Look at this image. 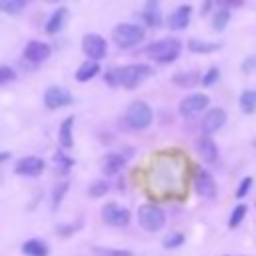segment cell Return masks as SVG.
<instances>
[{
    "instance_id": "4dcf8cb0",
    "label": "cell",
    "mask_w": 256,
    "mask_h": 256,
    "mask_svg": "<svg viewBox=\"0 0 256 256\" xmlns=\"http://www.w3.org/2000/svg\"><path fill=\"white\" fill-rule=\"evenodd\" d=\"M54 164L58 166V170H68V168L74 164V160L68 158L64 152H56V156H54Z\"/></svg>"
},
{
    "instance_id": "d6986e66",
    "label": "cell",
    "mask_w": 256,
    "mask_h": 256,
    "mask_svg": "<svg viewBox=\"0 0 256 256\" xmlns=\"http://www.w3.org/2000/svg\"><path fill=\"white\" fill-rule=\"evenodd\" d=\"M66 18H68V10H66V8H58V10L48 18V22H46V26H44L46 34H58V32L64 28Z\"/></svg>"
},
{
    "instance_id": "836d02e7",
    "label": "cell",
    "mask_w": 256,
    "mask_h": 256,
    "mask_svg": "<svg viewBox=\"0 0 256 256\" xmlns=\"http://www.w3.org/2000/svg\"><path fill=\"white\" fill-rule=\"evenodd\" d=\"M222 10H230V8H240L244 4V0H214Z\"/></svg>"
},
{
    "instance_id": "9c48e42d",
    "label": "cell",
    "mask_w": 256,
    "mask_h": 256,
    "mask_svg": "<svg viewBox=\"0 0 256 256\" xmlns=\"http://www.w3.org/2000/svg\"><path fill=\"white\" fill-rule=\"evenodd\" d=\"M74 102L72 94L60 86H50L46 92H44V104L46 108L50 110H56V108H64V106H70Z\"/></svg>"
},
{
    "instance_id": "7a4b0ae2",
    "label": "cell",
    "mask_w": 256,
    "mask_h": 256,
    "mask_svg": "<svg viewBox=\"0 0 256 256\" xmlns=\"http://www.w3.org/2000/svg\"><path fill=\"white\" fill-rule=\"evenodd\" d=\"M152 74V68L148 64H128V66H118V68H110L104 76L106 84L116 88V86H124L128 90L136 88L142 80H146Z\"/></svg>"
},
{
    "instance_id": "7bdbcfd3",
    "label": "cell",
    "mask_w": 256,
    "mask_h": 256,
    "mask_svg": "<svg viewBox=\"0 0 256 256\" xmlns=\"http://www.w3.org/2000/svg\"><path fill=\"white\" fill-rule=\"evenodd\" d=\"M254 146H256V142H254Z\"/></svg>"
},
{
    "instance_id": "b9f144b4",
    "label": "cell",
    "mask_w": 256,
    "mask_h": 256,
    "mask_svg": "<svg viewBox=\"0 0 256 256\" xmlns=\"http://www.w3.org/2000/svg\"><path fill=\"white\" fill-rule=\"evenodd\" d=\"M44 2H48V4H54V2H60V0H44Z\"/></svg>"
},
{
    "instance_id": "d4e9b609",
    "label": "cell",
    "mask_w": 256,
    "mask_h": 256,
    "mask_svg": "<svg viewBox=\"0 0 256 256\" xmlns=\"http://www.w3.org/2000/svg\"><path fill=\"white\" fill-rule=\"evenodd\" d=\"M28 0H0V10L6 14H20Z\"/></svg>"
},
{
    "instance_id": "52a82bcc",
    "label": "cell",
    "mask_w": 256,
    "mask_h": 256,
    "mask_svg": "<svg viewBox=\"0 0 256 256\" xmlns=\"http://www.w3.org/2000/svg\"><path fill=\"white\" fill-rule=\"evenodd\" d=\"M102 220L108 226H126L130 222V210L118 202H108L102 206Z\"/></svg>"
},
{
    "instance_id": "6da1fadb",
    "label": "cell",
    "mask_w": 256,
    "mask_h": 256,
    "mask_svg": "<svg viewBox=\"0 0 256 256\" xmlns=\"http://www.w3.org/2000/svg\"><path fill=\"white\" fill-rule=\"evenodd\" d=\"M180 172H182V168L178 166L174 156H160V158H156V164L152 166L150 184L158 194H164V196L174 194L182 182Z\"/></svg>"
},
{
    "instance_id": "8d00e7d4",
    "label": "cell",
    "mask_w": 256,
    "mask_h": 256,
    "mask_svg": "<svg viewBox=\"0 0 256 256\" xmlns=\"http://www.w3.org/2000/svg\"><path fill=\"white\" fill-rule=\"evenodd\" d=\"M250 184H252V178H250V176H248V178H244V180L240 182V188H238L236 196H238V198H242V196H244V194L250 190Z\"/></svg>"
},
{
    "instance_id": "277c9868",
    "label": "cell",
    "mask_w": 256,
    "mask_h": 256,
    "mask_svg": "<svg viewBox=\"0 0 256 256\" xmlns=\"http://www.w3.org/2000/svg\"><path fill=\"white\" fill-rule=\"evenodd\" d=\"M112 40L118 48H134L138 46L142 40H144V28L138 26V24H118L114 30H112Z\"/></svg>"
},
{
    "instance_id": "603a6c76",
    "label": "cell",
    "mask_w": 256,
    "mask_h": 256,
    "mask_svg": "<svg viewBox=\"0 0 256 256\" xmlns=\"http://www.w3.org/2000/svg\"><path fill=\"white\" fill-rule=\"evenodd\" d=\"M218 48H220V44H214V42H204V40H198V38L188 40V50L196 52V54H208V52H214Z\"/></svg>"
},
{
    "instance_id": "83f0119b",
    "label": "cell",
    "mask_w": 256,
    "mask_h": 256,
    "mask_svg": "<svg viewBox=\"0 0 256 256\" xmlns=\"http://www.w3.org/2000/svg\"><path fill=\"white\" fill-rule=\"evenodd\" d=\"M228 20H230V12L228 10H218L216 14H214V20H212V26H214V30H224L226 28V24H228Z\"/></svg>"
},
{
    "instance_id": "ffe728a7",
    "label": "cell",
    "mask_w": 256,
    "mask_h": 256,
    "mask_svg": "<svg viewBox=\"0 0 256 256\" xmlns=\"http://www.w3.org/2000/svg\"><path fill=\"white\" fill-rule=\"evenodd\" d=\"M72 126H74V116L64 118V122L60 124V130H58V142H60L62 148H72V146H74Z\"/></svg>"
},
{
    "instance_id": "d6a6232c",
    "label": "cell",
    "mask_w": 256,
    "mask_h": 256,
    "mask_svg": "<svg viewBox=\"0 0 256 256\" xmlns=\"http://www.w3.org/2000/svg\"><path fill=\"white\" fill-rule=\"evenodd\" d=\"M218 78H220L218 68H210V70H208V72L202 76V84H204V86H212V84H214Z\"/></svg>"
},
{
    "instance_id": "1f68e13d",
    "label": "cell",
    "mask_w": 256,
    "mask_h": 256,
    "mask_svg": "<svg viewBox=\"0 0 256 256\" xmlns=\"http://www.w3.org/2000/svg\"><path fill=\"white\" fill-rule=\"evenodd\" d=\"M182 242H184V234H180V232H174V234H170V236L164 240V248L172 250V248H178Z\"/></svg>"
},
{
    "instance_id": "cb8c5ba5",
    "label": "cell",
    "mask_w": 256,
    "mask_h": 256,
    "mask_svg": "<svg viewBox=\"0 0 256 256\" xmlns=\"http://www.w3.org/2000/svg\"><path fill=\"white\" fill-rule=\"evenodd\" d=\"M172 82L178 84V86H182V88H192L194 84L202 82V78H200L196 72H182V74H176V76L172 78Z\"/></svg>"
},
{
    "instance_id": "30bf717a",
    "label": "cell",
    "mask_w": 256,
    "mask_h": 256,
    "mask_svg": "<svg viewBox=\"0 0 256 256\" xmlns=\"http://www.w3.org/2000/svg\"><path fill=\"white\" fill-rule=\"evenodd\" d=\"M210 104V98L202 92H194V94H188L186 98H182L180 102V114L182 116H194L198 112H202L206 106Z\"/></svg>"
},
{
    "instance_id": "5b68a950",
    "label": "cell",
    "mask_w": 256,
    "mask_h": 256,
    "mask_svg": "<svg viewBox=\"0 0 256 256\" xmlns=\"http://www.w3.org/2000/svg\"><path fill=\"white\" fill-rule=\"evenodd\" d=\"M138 222H140V226L144 230L158 232L164 226L166 216H164V212H162L160 206H156V204H142L138 208Z\"/></svg>"
},
{
    "instance_id": "7402d4cb",
    "label": "cell",
    "mask_w": 256,
    "mask_h": 256,
    "mask_svg": "<svg viewBox=\"0 0 256 256\" xmlns=\"http://www.w3.org/2000/svg\"><path fill=\"white\" fill-rule=\"evenodd\" d=\"M22 252L26 256H48V246L38 238H30L22 244Z\"/></svg>"
},
{
    "instance_id": "e575fe53",
    "label": "cell",
    "mask_w": 256,
    "mask_h": 256,
    "mask_svg": "<svg viewBox=\"0 0 256 256\" xmlns=\"http://www.w3.org/2000/svg\"><path fill=\"white\" fill-rule=\"evenodd\" d=\"M14 76H16V72H14L10 66H0V84L14 80Z\"/></svg>"
},
{
    "instance_id": "5bb4252c",
    "label": "cell",
    "mask_w": 256,
    "mask_h": 256,
    "mask_svg": "<svg viewBox=\"0 0 256 256\" xmlns=\"http://www.w3.org/2000/svg\"><path fill=\"white\" fill-rule=\"evenodd\" d=\"M50 56V46L46 42H40V40H30L24 48V58L28 62H44L46 58Z\"/></svg>"
},
{
    "instance_id": "ba28073f",
    "label": "cell",
    "mask_w": 256,
    "mask_h": 256,
    "mask_svg": "<svg viewBox=\"0 0 256 256\" xmlns=\"http://www.w3.org/2000/svg\"><path fill=\"white\" fill-rule=\"evenodd\" d=\"M82 50H84V54L90 60H96L98 62V60H102L106 56L108 46H106V40L100 34H84V38H82Z\"/></svg>"
},
{
    "instance_id": "8fae6325",
    "label": "cell",
    "mask_w": 256,
    "mask_h": 256,
    "mask_svg": "<svg viewBox=\"0 0 256 256\" xmlns=\"http://www.w3.org/2000/svg\"><path fill=\"white\" fill-rule=\"evenodd\" d=\"M46 168V162L38 156H24L16 162V168L14 172L20 174V176H40Z\"/></svg>"
},
{
    "instance_id": "4fadbf2b",
    "label": "cell",
    "mask_w": 256,
    "mask_h": 256,
    "mask_svg": "<svg viewBox=\"0 0 256 256\" xmlns=\"http://www.w3.org/2000/svg\"><path fill=\"white\" fill-rule=\"evenodd\" d=\"M224 122H226V112H224L222 108H212V110H208L206 116L202 118V132L208 136V134L220 130V128L224 126Z\"/></svg>"
},
{
    "instance_id": "e0dca14e",
    "label": "cell",
    "mask_w": 256,
    "mask_h": 256,
    "mask_svg": "<svg viewBox=\"0 0 256 256\" xmlns=\"http://www.w3.org/2000/svg\"><path fill=\"white\" fill-rule=\"evenodd\" d=\"M198 154L202 156V160H206V162H214L216 158H218V146H216V142L210 138V136H202L200 140H198Z\"/></svg>"
},
{
    "instance_id": "f546056e",
    "label": "cell",
    "mask_w": 256,
    "mask_h": 256,
    "mask_svg": "<svg viewBox=\"0 0 256 256\" xmlns=\"http://www.w3.org/2000/svg\"><path fill=\"white\" fill-rule=\"evenodd\" d=\"M66 192H68V182L56 184V188H54V194H52V208H54V210L60 206V202H62V196H64Z\"/></svg>"
},
{
    "instance_id": "4316f807",
    "label": "cell",
    "mask_w": 256,
    "mask_h": 256,
    "mask_svg": "<svg viewBox=\"0 0 256 256\" xmlns=\"http://www.w3.org/2000/svg\"><path fill=\"white\" fill-rule=\"evenodd\" d=\"M108 190H110V184H108V182H104V180H96V182L90 184V188H88V196H90V198H102Z\"/></svg>"
},
{
    "instance_id": "ab89813d",
    "label": "cell",
    "mask_w": 256,
    "mask_h": 256,
    "mask_svg": "<svg viewBox=\"0 0 256 256\" xmlns=\"http://www.w3.org/2000/svg\"><path fill=\"white\" fill-rule=\"evenodd\" d=\"M210 4H212V0H206V2H204V8H202V14H206V12L210 10Z\"/></svg>"
},
{
    "instance_id": "8992f818",
    "label": "cell",
    "mask_w": 256,
    "mask_h": 256,
    "mask_svg": "<svg viewBox=\"0 0 256 256\" xmlns=\"http://www.w3.org/2000/svg\"><path fill=\"white\" fill-rule=\"evenodd\" d=\"M124 116H126L128 126H132V128H136V130L148 128V126L152 124V108H150L146 102H142V100L132 102V104L128 106V110H126Z\"/></svg>"
},
{
    "instance_id": "484cf974",
    "label": "cell",
    "mask_w": 256,
    "mask_h": 256,
    "mask_svg": "<svg viewBox=\"0 0 256 256\" xmlns=\"http://www.w3.org/2000/svg\"><path fill=\"white\" fill-rule=\"evenodd\" d=\"M240 108H242V112H254V108H256V92L254 90H246V92H242V96H240Z\"/></svg>"
},
{
    "instance_id": "ac0fdd59",
    "label": "cell",
    "mask_w": 256,
    "mask_h": 256,
    "mask_svg": "<svg viewBox=\"0 0 256 256\" xmlns=\"http://www.w3.org/2000/svg\"><path fill=\"white\" fill-rule=\"evenodd\" d=\"M142 18H144V22H146L148 26H160L162 16H160L158 0H146L144 10H142Z\"/></svg>"
},
{
    "instance_id": "9a60e30c",
    "label": "cell",
    "mask_w": 256,
    "mask_h": 256,
    "mask_svg": "<svg viewBox=\"0 0 256 256\" xmlns=\"http://www.w3.org/2000/svg\"><path fill=\"white\" fill-rule=\"evenodd\" d=\"M124 164H126V158H124L122 154H116V152H108V154H104L102 160H100V168H102V172L108 174V176L118 174V172L124 168Z\"/></svg>"
},
{
    "instance_id": "2e32d148",
    "label": "cell",
    "mask_w": 256,
    "mask_h": 256,
    "mask_svg": "<svg viewBox=\"0 0 256 256\" xmlns=\"http://www.w3.org/2000/svg\"><path fill=\"white\" fill-rule=\"evenodd\" d=\"M190 14H192V6L184 4V6H178L170 16H168V26L172 30H184L190 22Z\"/></svg>"
},
{
    "instance_id": "60d3db41",
    "label": "cell",
    "mask_w": 256,
    "mask_h": 256,
    "mask_svg": "<svg viewBox=\"0 0 256 256\" xmlns=\"http://www.w3.org/2000/svg\"><path fill=\"white\" fill-rule=\"evenodd\" d=\"M8 158H10V152H2V154H0V162H6Z\"/></svg>"
},
{
    "instance_id": "3957f363",
    "label": "cell",
    "mask_w": 256,
    "mask_h": 256,
    "mask_svg": "<svg viewBox=\"0 0 256 256\" xmlns=\"http://www.w3.org/2000/svg\"><path fill=\"white\" fill-rule=\"evenodd\" d=\"M180 50H182V42L178 38H162L158 42H152L150 46H146V54L160 62V64H168V62H174L178 56H180Z\"/></svg>"
},
{
    "instance_id": "44dd1931",
    "label": "cell",
    "mask_w": 256,
    "mask_h": 256,
    "mask_svg": "<svg viewBox=\"0 0 256 256\" xmlns=\"http://www.w3.org/2000/svg\"><path fill=\"white\" fill-rule=\"evenodd\" d=\"M98 72H100V64H98L96 60H88V62H84V64L78 66L74 78H76L78 82H88V80H92Z\"/></svg>"
},
{
    "instance_id": "f1b7e54d",
    "label": "cell",
    "mask_w": 256,
    "mask_h": 256,
    "mask_svg": "<svg viewBox=\"0 0 256 256\" xmlns=\"http://www.w3.org/2000/svg\"><path fill=\"white\" fill-rule=\"evenodd\" d=\"M244 216H246V206H244V204H238V206L232 210V214H230L228 226H230V228H236V226L244 220Z\"/></svg>"
},
{
    "instance_id": "7c38bea8",
    "label": "cell",
    "mask_w": 256,
    "mask_h": 256,
    "mask_svg": "<svg viewBox=\"0 0 256 256\" xmlns=\"http://www.w3.org/2000/svg\"><path fill=\"white\" fill-rule=\"evenodd\" d=\"M194 188L202 198H214L216 196V182L206 170H198L194 176Z\"/></svg>"
},
{
    "instance_id": "d590c367",
    "label": "cell",
    "mask_w": 256,
    "mask_h": 256,
    "mask_svg": "<svg viewBox=\"0 0 256 256\" xmlns=\"http://www.w3.org/2000/svg\"><path fill=\"white\" fill-rule=\"evenodd\" d=\"M82 226V222H76V224H70V226H58V234L60 236H70L74 230H78Z\"/></svg>"
},
{
    "instance_id": "74e56055",
    "label": "cell",
    "mask_w": 256,
    "mask_h": 256,
    "mask_svg": "<svg viewBox=\"0 0 256 256\" xmlns=\"http://www.w3.org/2000/svg\"><path fill=\"white\" fill-rule=\"evenodd\" d=\"M102 256H134V254L128 250H108V252H102Z\"/></svg>"
},
{
    "instance_id": "f35d334b",
    "label": "cell",
    "mask_w": 256,
    "mask_h": 256,
    "mask_svg": "<svg viewBox=\"0 0 256 256\" xmlns=\"http://www.w3.org/2000/svg\"><path fill=\"white\" fill-rule=\"evenodd\" d=\"M254 66H256V58L252 56L250 60H244V64H242V70H244V72H250V70H254Z\"/></svg>"
}]
</instances>
